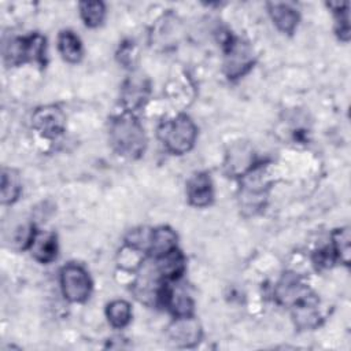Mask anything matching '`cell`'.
Here are the masks:
<instances>
[{
    "label": "cell",
    "instance_id": "6da1fadb",
    "mask_svg": "<svg viewBox=\"0 0 351 351\" xmlns=\"http://www.w3.org/2000/svg\"><path fill=\"white\" fill-rule=\"evenodd\" d=\"M108 136L112 148L122 156L134 159L141 156L145 149L147 138L144 129L130 111L111 118Z\"/></svg>",
    "mask_w": 351,
    "mask_h": 351
},
{
    "label": "cell",
    "instance_id": "7a4b0ae2",
    "mask_svg": "<svg viewBox=\"0 0 351 351\" xmlns=\"http://www.w3.org/2000/svg\"><path fill=\"white\" fill-rule=\"evenodd\" d=\"M158 134L167 151L181 155L188 152L193 147L197 130L188 115L180 114L163 122L159 128Z\"/></svg>",
    "mask_w": 351,
    "mask_h": 351
},
{
    "label": "cell",
    "instance_id": "3957f363",
    "mask_svg": "<svg viewBox=\"0 0 351 351\" xmlns=\"http://www.w3.org/2000/svg\"><path fill=\"white\" fill-rule=\"evenodd\" d=\"M44 58L45 38L40 34L12 38L4 47V59L11 66H16L25 62H37L43 64L45 62Z\"/></svg>",
    "mask_w": 351,
    "mask_h": 351
},
{
    "label": "cell",
    "instance_id": "277c9868",
    "mask_svg": "<svg viewBox=\"0 0 351 351\" xmlns=\"http://www.w3.org/2000/svg\"><path fill=\"white\" fill-rule=\"evenodd\" d=\"M267 181L265 177V170L262 165H258L248 170L243 176L241 188V206L244 210H250L252 214L262 208L267 195Z\"/></svg>",
    "mask_w": 351,
    "mask_h": 351
},
{
    "label": "cell",
    "instance_id": "5b68a950",
    "mask_svg": "<svg viewBox=\"0 0 351 351\" xmlns=\"http://www.w3.org/2000/svg\"><path fill=\"white\" fill-rule=\"evenodd\" d=\"M254 64L251 47L241 38L228 36L225 41V73L229 78L244 75Z\"/></svg>",
    "mask_w": 351,
    "mask_h": 351
},
{
    "label": "cell",
    "instance_id": "8992f818",
    "mask_svg": "<svg viewBox=\"0 0 351 351\" xmlns=\"http://www.w3.org/2000/svg\"><path fill=\"white\" fill-rule=\"evenodd\" d=\"M60 284L63 295L70 302L86 300L92 288L90 278L85 269L74 263H69L62 269Z\"/></svg>",
    "mask_w": 351,
    "mask_h": 351
},
{
    "label": "cell",
    "instance_id": "52a82bcc",
    "mask_svg": "<svg viewBox=\"0 0 351 351\" xmlns=\"http://www.w3.org/2000/svg\"><path fill=\"white\" fill-rule=\"evenodd\" d=\"M32 123L36 130H38L45 137L59 136L66 125V117L63 111L56 106L40 107L33 112Z\"/></svg>",
    "mask_w": 351,
    "mask_h": 351
},
{
    "label": "cell",
    "instance_id": "ba28073f",
    "mask_svg": "<svg viewBox=\"0 0 351 351\" xmlns=\"http://www.w3.org/2000/svg\"><path fill=\"white\" fill-rule=\"evenodd\" d=\"M169 336L171 341L180 347H192L199 343L202 328L199 322L191 315L176 317L169 326Z\"/></svg>",
    "mask_w": 351,
    "mask_h": 351
},
{
    "label": "cell",
    "instance_id": "9c48e42d",
    "mask_svg": "<svg viewBox=\"0 0 351 351\" xmlns=\"http://www.w3.org/2000/svg\"><path fill=\"white\" fill-rule=\"evenodd\" d=\"M189 203L196 207H206L213 202L214 192L210 177L206 173L193 174L186 184Z\"/></svg>",
    "mask_w": 351,
    "mask_h": 351
},
{
    "label": "cell",
    "instance_id": "30bf717a",
    "mask_svg": "<svg viewBox=\"0 0 351 351\" xmlns=\"http://www.w3.org/2000/svg\"><path fill=\"white\" fill-rule=\"evenodd\" d=\"M27 248L30 250V254L36 261L41 263H48L53 261L58 254L56 236L49 232L34 230Z\"/></svg>",
    "mask_w": 351,
    "mask_h": 351
},
{
    "label": "cell",
    "instance_id": "8fae6325",
    "mask_svg": "<svg viewBox=\"0 0 351 351\" xmlns=\"http://www.w3.org/2000/svg\"><path fill=\"white\" fill-rule=\"evenodd\" d=\"M176 245H177L176 233L170 228L160 226L151 230L147 252H149L154 258H159L176 250Z\"/></svg>",
    "mask_w": 351,
    "mask_h": 351
},
{
    "label": "cell",
    "instance_id": "7c38bea8",
    "mask_svg": "<svg viewBox=\"0 0 351 351\" xmlns=\"http://www.w3.org/2000/svg\"><path fill=\"white\" fill-rule=\"evenodd\" d=\"M148 90L147 81L140 75L129 78L122 89V100L128 108L126 111L132 112L134 108L141 107L148 96Z\"/></svg>",
    "mask_w": 351,
    "mask_h": 351
},
{
    "label": "cell",
    "instance_id": "4fadbf2b",
    "mask_svg": "<svg viewBox=\"0 0 351 351\" xmlns=\"http://www.w3.org/2000/svg\"><path fill=\"white\" fill-rule=\"evenodd\" d=\"M267 7H269L270 16H271L273 22L276 23V26L281 32L292 34L298 26V21H299V15H298L296 10H293L291 5L284 4V3H269Z\"/></svg>",
    "mask_w": 351,
    "mask_h": 351
},
{
    "label": "cell",
    "instance_id": "5bb4252c",
    "mask_svg": "<svg viewBox=\"0 0 351 351\" xmlns=\"http://www.w3.org/2000/svg\"><path fill=\"white\" fill-rule=\"evenodd\" d=\"M254 155L245 145H236L230 149L228 160L225 163L228 171L234 176H244L248 170L254 167Z\"/></svg>",
    "mask_w": 351,
    "mask_h": 351
},
{
    "label": "cell",
    "instance_id": "9a60e30c",
    "mask_svg": "<svg viewBox=\"0 0 351 351\" xmlns=\"http://www.w3.org/2000/svg\"><path fill=\"white\" fill-rule=\"evenodd\" d=\"M155 259H156L155 267L163 280H176L184 271V267H185L184 256L180 251H177V248Z\"/></svg>",
    "mask_w": 351,
    "mask_h": 351
},
{
    "label": "cell",
    "instance_id": "2e32d148",
    "mask_svg": "<svg viewBox=\"0 0 351 351\" xmlns=\"http://www.w3.org/2000/svg\"><path fill=\"white\" fill-rule=\"evenodd\" d=\"M59 52L62 53L63 59L70 62V63H77L82 58V45L80 38L70 30L62 32L59 34V41H58Z\"/></svg>",
    "mask_w": 351,
    "mask_h": 351
},
{
    "label": "cell",
    "instance_id": "e0dca14e",
    "mask_svg": "<svg viewBox=\"0 0 351 351\" xmlns=\"http://www.w3.org/2000/svg\"><path fill=\"white\" fill-rule=\"evenodd\" d=\"M332 250L333 254L344 263H350V256H351V236H350V229L348 228H340L336 229L332 233Z\"/></svg>",
    "mask_w": 351,
    "mask_h": 351
},
{
    "label": "cell",
    "instance_id": "ac0fdd59",
    "mask_svg": "<svg viewBox=\"0 0 351 351\" xmlns=\"http://www.w3.org/2000/svg\"><path fill=\"white\" fill-rule=\"evenodd\" d=\"M21 192V182L18 174L11 169H4L1 173V202L4 204L12 203L18 199Z\"/></svg>",
    "mask_w": 351,
    "mask_h": 351
},
{
    "label": "cell",
    "instance_id": "d6986e66",
    "mask_svg": "<svg viewBox=\"0 0 351 351\" xmlns=\"http://www.w3.org/2000/svg\"><path fill=\"white\" fill-rule=\"evenodd\" d=\"M107 318L114 328H123L132 318V308L125 300H114L107 306Z\"/></svg>",
    "mask_w": 351,
    "mask_h": 351
},
{
    "label": "cell",
    "instance_id": "ffe728a7",
    "mask_svg": "<svg viewBox=\"0 0 351 351\" xmlns=\"http://www.w3.org/2000/svg\"><path fill=\"white\" fill-rule=\"evenodd\" d=\"M80 12L81 18L84 19L86 26L96 27L101 23L106 10L104 4L100 1H89V3H81L80 4Z\"/></svg>",
    "mask_w": 351,
    "mask_h": 351
}]
</instances>
